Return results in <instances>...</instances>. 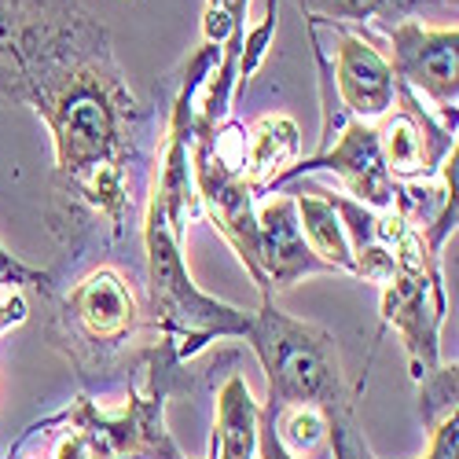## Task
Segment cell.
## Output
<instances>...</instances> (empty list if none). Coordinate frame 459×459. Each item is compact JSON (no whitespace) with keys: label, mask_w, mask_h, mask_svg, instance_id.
Segmentation results:
<instances>
[{"label":"cell","mask_w":459,"mask_h":459,"mask_svg":"<svg viewBox=\"0 0 459 459\" xmlns=\"http://www.w3.org/2000/svg\"><path fill=\"white\" fill-rule=\"evenodd\" d=\"M0 107H30L52 133L48 228L63 261L129 239L143 217L162 118L82 0H0Z\"/></svg>","instance_id":"6da1fadb"},{"label":"cell","mask_w":459,"mask_h":459,"mask_svg":"<svg viewBox=\"0 0 459 459\" xmlns=\"http://www.w3.org/2000/svg\"><path fill=\"white\" fill-rule=\"evenodd\" d=\"M184 390L187 375L177 346L166 334H155L129 378V397L118 408H100L82 394L37 427H66L52 459H187L166 427V408Z\"/></svg>","instance_id":"7a4b0ae2"},{"label":"cell","mask_w":459,"mask_h":459,"mask_svg":"<svg viewBox=\"0 0 459 459\" xmlns=\"http://www.w3.org/2000/svg\"><path fill=\"white\" fill-rule=\"evenodd\" d=\"M48 301V342L74 364L82 386H110L114 378L136 375L151 338H143L147 313L122 269L96 264Z\"/></svg>","instance_id":"3957f363"},{"label":"cell","mask_w":459,"mask_h":459,"mask_svg":"<svg viewBox=\"0 0 459 459\" xmlns=\"http://www.w3.org/2000/svg\"><path fill=\"white\" fill-rule=\"evenodd\" d=\"M143 276H147V324L166 334L180 360L199 357L217 338H243L250 313L199 290L184 264V236L155 203H143Z\"/></svg>","instance_id":"277c9868"},{"label":"cell","mask_w":459,"mask_h":459,"mask_svg":"<svg viewBox=\"0 0 459 459\" xmlns=\"http://www.w3.org/2000/svg\"><path fill=\"white\" fill-rule=\"evenodd\" d=\"M243 338L264 371V408L316 404L324 411H338L353 404L342 382L334 334L320 324L283 313L276 298H269L250 313Z\"/></svg>","instance_id":"5b68a950"},{"label":"cell","mask_w":459,"mask_h":459,"mask_svg":"<svg viewBox=\"0 0 459 459\" xmlns=\"http://www.w3.org/2000/svg\"><path fill=\"white\" fill-rule=\"evenodd\" d=\"M247 151V126L224 118L217 129L191 126V180H195L199 213L224 236V243L236 250L243 269L250 273L261 301H269V283L257 264V195L243 173Z\"/></svg>","instance_id":"8992f818"},{"label":"cell","mask_w":459,"mask_h":459,"mask_svg":"<svg viewBox=\"0 0 459 459\" xmlns=\"http://www.w3.org/2000/svg\"><path fill=\"white\" fill-rule=\"evenodd\" d=\"M382 290V327H394L404 342L411 378H427L441 368V324L448 316L441 257L430 254L423 236L397 213L394 232V276L378 287Z\"/></svg>","instance_id":"52a82bcc"},{"label":"cell","mask_w":459,"mask_h":459,"mask_svg":"<svg viewBox=\"0 0 459 459\" xmlns=\"http://www.w3.org/2000/svg\"><path fill=\"white\" fill-rule=\"evenodd\" d=\"M386 59L394 78L411 89L415 96H427L441 114V126L455 133V107H459V30L452 26H423L404 19L386 30Z\"/></svg>","instance_id":"ba28073f"},{"label":"cell","mask_w":459,"mask_h":459,"mask_svg":"<svg viewBox=\"0 0 459 459\" xmlns=\"http://www.w3.org/2000/svg\"><path fill=\"white\" fill-rule=\"evenodd\" d=\"M320 169L334 173L350 191L346 199H353V203H360L368 210L386 213L397 203V180L386 173V162H382V155H378V140H375V126L371 122L346 118L338 126L334 143H324V151L313 155V159H298L276 180V191L287 187L301 173H320Z\"/></svg>","instance_id":"9c48e42d"},{"label":"cell","mask_w":459,"mask_h":459,"mask_svg":"<svg viewBox=\"0 0 459 459\" xmlns=\"http://www.w3.org/2000/svg\"><path fill=\"white\" fill-rule=\"evenodd\" d=\"M371 126H375V140H378V155L397 184L437 177V166L455 151V133L445 129L434 114L419 103V96L411 89H404L401 82H397L394 110L382 114Z\"/></svg>","instance_id":"30bf717a"},{"label":"cell","mask_w":459,"mask_h":459,"mask_svg":"<svg viewBox=\"0 0 459 459\" xmlns=\"http://www.w3.org/2000/svg\"><path fill=\"white\" fill-rule=\"evenodd\" d=\"M334 30V89L342 100L346 118L357 122H378L382 114H390L397 103V78L390 70L386 52L378 48L375 33L368 30Z\"/></svg>","instance_id":"8fae6325"},{"label":"cell","mask_w":459,"mask_h":459,"mask_svg":"<svg viewBox=\"0 0 459 459\" xmlns=\"http://www.w3.org/2000/svg\"><path fill=\"white\" fill-rule=\"evenodd\" d=\"M257 264L269 283V294L290 290L305 276L331 273L301 236L294 195H273L257 206Z\"/></svg>","instance_id":"7c38bea8"},{"label":"cell","mask_w":459,"mask_h":459,"mask_svg":"<svg viewBox=\"0 0 459 459\" xmlns=\"http://www.w3.org/2000/svg\"><path fill=\"white\" fill-rule=\"evenodd\" d=\"M301 155V129L290 114H261L247 129V151H243V173L254 195L273 191L276 180L298 162Z\"/></svg>","instance_id":"4fadbf2b"},{"label":"cell","mask_w":459,"mask_h":459,"mask_svg":"<svg viewBox=\"0 0 459 459\" xmlns=\"http://www.w3.org/2000/svg\"><path fill=\"white\" fill-rule=\"evenodd\" d=\"M257 423H261V401H254L247 378L232 371L217 394L210 459H257Z\"/></svg>","instance_id":"5bb4252c"},{"label":"cell","mask_w":459,"mask_h":459,"mask_svg":"<svg viewBox=\"0 0 459 459\" xmlns=\"http://www.w3.org/2000/svg\"><path fill=\"white\" fill-rule=\"evenodd\" d=\"M309 26H378L386 33L390 26L411 19L423 8H445L441 0H298Z\"/></svg>","instance_id":"9a60e30c"},{"label":"cell","mask_w":459,"mask_h":459,"mask_svg":"<svg viewBox=\"0 0 459 459\" xmlns=\"http://www.w3.org/2000/svg\"><path fill=\"white\" fill-rule=\"evenodd\" d=\"M294 210H298V224L301 236L309 243V250L327 264L331 273H350L353 276V254H350V239L346 228H342L334 206L327 203L324 191H313V195H294Z\"/></svg>","instance_id":"2e32d148"},{"label":"cell","mask_w":459,"mask_h":459,"mask_svg":"<svg viewBox=\"0 0 459 459\" xmlns=\"http://www.w3.org/2000/svg\"><path fill=\"white\" fill-rule=\"evenodd\" d=\"M261 415L273 423L280 445L301 459V455H313L320 445H327V411L316 404H283V408H264Z\"/></svg>","instance_id":"e0dca14e"},{"label":"cell","mask_w":459,"mask_h":459,"mask_svg":"<svg viewBox=\"0 0 459 459\" xmlns=\"http://www.w3.org/2000/svg\"><path fill=\"white\" fill-rule=\"evenodd\" d=\"M419 386V415H423V427L434 430L441 419L455 415L459 404H455V394H459V368L455 364H441L434 368L427 378L415 382Z\"/></svg>","instance_id":"ac0fdd59"},{"label":"cell","mask_w":459,"mask_h":459,"mask_svg":"<svg viewBox=\"0 0 459 459\" xmlns=\"http://www.w3.org/2000/svg\"><path fill=\"white\" fill-rule=\"evenodd\" d=\"M327 445H331L334 459H375V452L364 441V430L357 427L353 404L338 408V411H327Z\"/></svg>","instance_id":"d6986e66"},{"label":"cell","mask_w":459,"mask_h":459,"mask_svg":"<svg viewBox=\"0 0 459 459\" xmlns=\"http://www.w3.org/2000/svg\"><path fill=\"white\" fill-rule=\"evenodd\" d=\"M273 33H276V0H269V4H264V19H261L254 30H247V37H243V52H239V66H236L239 89L254 78V70L264 63V56H269Z\"/></svg>","instance_id":"ffe728a7"},{"label":"cell","mask_w":459,"mask_h":459,"mask_svg":"<svg viewBox=\"0 0 459 459\" xmlns=\"http://www.w3.org/2000/svg\"><path fill=\"white\" fill-rule=\"evenodd\" d=\"M0 287H33V290H41L45 298L59 290L56 283V273H45V269H33V264L19 261L4 243H0Z\"/></svg>","instance_id":"44dd1931"},{"label":"cell","mask_w":459,"mask_h":459,"mask_svg":"<svg viewBox=\"0 0 459 459\" xmlns=\"http://www.w3.org/2000/svg\"><path fill=\"white\" fill-rule=\"evenodd\" d=\"M455 452H459V411L441 419L430 430V448L423 459H455Z\"/></svg>","instance_id":"7402d4cb"},{"label":"cell","mask_w":459,"mask_h":459,"mask_svg":"<svg viewBox=\"0 0 459 459\" xmlns=\"http://www.w3.org/2000/svg\"><path fill=\"white\" fill-rule=\"evenodd\" d=\"M19 324H26V298H22V290L8 287L0 294V334L8 327H19Z\"/></svg>","instance_id":"603a6c76"},{"label":"cell","mask_w":459,"mask_h":459,"mask_svg":"<svg viewBox=\"0 0 459 459\" xmlns=\"http://www.w3.org/2000/svg\"><path fill=\"white\" fill-rule=\"evenodd\" d=\"M257 459H294V455L280 445L273 423H269L264 415H261V423H257Z\"/></svg>","instance_id":"cb8c5ba5"},{"label":"cell","mask_w":459,"mask_h":459,"mask_svg":"<svg viewBox=\"0 0 459 459\" xmlns=\"http://www.w3.org/2000/svg\"><path fill=\"white\" fill-rule=\"evenodd\" d=\"M441 4H445V8H448V4H452V8H455V0H441Z\"/></svg>","instance_id":"d4e9b609"},{"label":"cell","mask_w":459,"mask_h":459,"mask_svg":"<svg viewBox=\"0 0 459 459\" xmlns=\"http://www.w3.org/2000/svg\"><path fill=\"white\" fill-rule=\"evenodd\" d=\"M206 459H210V455H206Z\"/></svg>","instance_id":"484cf974"}]
</instances>
